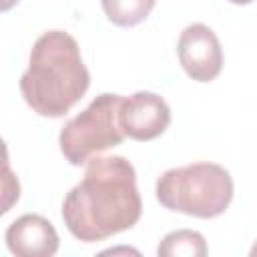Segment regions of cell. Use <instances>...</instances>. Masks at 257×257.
Masks as SVG:
<instances>
[{"instance_id": "obj_12", "label": "cell", "mask_w": 257, "mask_h": 257, "mask_svg": "<svg viewBox=\"0 0 257 257\" xmlns=\"http://www.w3.org/2000/svg\"><path fill=\"white\" fill-rule=\"evenodd\" d=\"M249 255H251V257H257V241L253 243V247H251V251H249Z\"/></svg>"}, {"instance_id": "obj_1", "label": "cell", "mask_w": 257, "mask_h": 257, "mask_svg": "<svg viewBox=\"0 0 257 257\" xmlns=\"http://www.w3.org/2000/svg\"><path fill=\"white\" fill-rule=\"evenodd\" d=\"M143 201L135 167L118 155L92 157L62 201V221L82 243L104 241L137 225Z\"/></svg>"}, {"instance_id": "obj_11", "label": "cell", "mask_w": 257, "mask_h": 257, "mask_svg": "<svg viewBox=\"0 0 257 257\" xmlns=\"http://www.w3.org/2000/svg\"><path fill=\"white\" fill-rule=\"evenodd\" d=\"M231 4H239V6H243V4H251L253 0H229Z\"/></svg>"}, {"instance_id": "obj_9", "label": "cell", "mask_w": 257, "mask_h": 257, "mask_svg": "<svg viewBox=\"0 0 257 257\" xmlns=\"http://www.w3.org/2000/svg\"><path fill=\"white\" fill-rule=\"evenodd\" d=\"M157 0H100L104 16L120 28H131L147 20Z\"/></svg>"}, {"instance_id": "obj_5", "label": "cell", "mask_w": 257, "mask_h": 257, "mask_svg": "<svg viewBox=\"0 0 257 257\" xmlns=\"http://www.w3.org/2000/svg\"><path fill=\"white\" fill-rule=\"evenodd\" d=\"M177 54L183 70L197 82H211L223 68V48L217 34L201 22L189 24L177 42Z\"/></svg>"}, {"instance_id": "obj_6", "label": "cell", "mask_w": 257, "mask_h": 257, "mask_svg": "<svg viewBox=\"0 0 257 257\" xmlns=\"http://www.w3.org/2000/svg\"><path fill=\"white\" fill-rule=\"evenodd\" d=\"M118 120L128 139L145 143L161 137L169 128L171 108L163 96L139 90L131 96H122Z\"/></svg>"}, {"instance_id": "obj_8", "label": "cell", "mask_w": 257, "mask_h": 257, "mask_svg": "<svg viewBox=\"0 0 257 257\" xmlns=\"http://www.w3.org/2000/svg\"><path fill=\"white\" fill-rule=\"evenodd\" d=\"M157 255L159 257H205L207 243L199 231L179 229L163 237V241L157 247Z\"/></svg>"}, {"instance_id": "obj_3", "label": "cell", "mask_w": 257, "mask_h": 257, "mask_svg": "<svg viewBox=\"0 0 257 257\" xmlns=\"http://www.w3.org/2000/svg\"><path fill=\"white\" fill-rule=\"evenodd\" d=\"M157 201L175 213L197 219L223 215L233 201V179L217 163H191L165 171L157 179Z\"/></svg>"}, {"instance_id": "obj_2", "label": "cell", "mask_w": 257, "mask_h": 257, "mask_svg": "<svg viewBox=\"0 0 257 257\" xmlns=\"http://www.w3.org/2000/svg\"><path fill=\"white\" fill-rule=\"evenodd\" d=\"M90 74L78 42L64 30H48L36 38L28 68L20 76L26 104L40 116H64L88 90Z\"/></svg>"}, {"instance_id": "obj_7", "label": "cell", "mask_w": 257, "mask_h": 257, "mask_svg": "<svg viewBox=\"0 0 257 257\" xmlns=\"http://www.w3.org/2000/svg\"><path fill=\"white\" fill-rule=\"evenodd\" d=\"M6 247L16 257H52L58 251L54 225L36 213H26L6 229Z\"/></svg>"}, {"instance_id": "obj_10", "label": "cell", "mask_w": 257, "mask_h": 257, "mask_svg": "<svg viewBox=\"0 0 257 257\" xmlns=\"http://www.w3.org/2000/svg\"><path fill=\"white\" fill-rule=\"evenodd\" d=\"M16 2H18V0H2V10H4V12H6V10H10Z\"/></svg>"}, {"instance_id": "obj_4", "label": "cell", "mask_w": 257, "mask_h": 257, "mask_svg": "<svg viewBox=\"0 0 257 257\" xmlns=\"http://www.w3.org/2000/svg\"><path fill=\"white\" fill-rule=\"evenodd\" d=\"M122 96L102 92L74 118H70L58 137L60 153L64 159L80 167L98 153L112 149L124 141V131L118 120Z\"/></svg>"}]
</instances>
